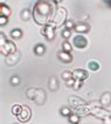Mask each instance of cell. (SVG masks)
Returning <instances> with one entry per match:
<instances>
[{
	"instance_id": "cell-1",
	"label": "cell",
	"mask_w": 111,
	"mask_h": 124,
	"mask_svg": "<svg viewBox=\"0 0 111 124\" xmlns=\"http://www.w3.org/2000/svg\"><path fill=\"white\" fill-rule=\"evenodd\" d=\"M57 9L54 0H37L33 8V19L36 25L46 26L49 25Z\"/></svg>"
},
{
	"instance_id": "cell-2",
	"label": "cell",
	"mask_w": 111,
	"mask_h": 124,
	"mask_svg": "<svg viewBox=\"0 0 111 124\" xmlns=\"http://www.w3.org/2000/svg\"><path fill=\"white\" fill-rule=\"evenodd\" d=\"M26 96L33 101L37 105H43L44 102H46V93L43 89H40V88H29V89L26 91Z\"/></svg>"
},
{
	"instance_id": "cell-3",
	"label": "cell",
	"mask_w": 111,
	"mask_h": 124,
	"mask_svg": "<svg viewBox=\"0 0 111 124\" xmlns=\"http://www.w3.org/2000/svg\"><path fill=\"white\" fill-rule=\"evenodd\" d=\"M67 15H68V12H67V9L64 8V7H57V9H56L55 12V15H54V18H53V20L52 22L49 23L52 27L59 28L60 26H62L66 23V21H67Z\"/></svg>"
},
{
	"instance_id": "cell-4",
	"label": "cell",
	"mask_w": 111,
	"mask_h": 124,
	"mask_svg": "<svg viewBox=\"0 0 111 124\" xmlns=\"http://www.w3.org/2000/svg\"><path fill=\"white\" fill-rule=\"evenodd\" d=\"M90 115H92V116H95L96 118H98V119H105V118L110 117L111 114L109 110H106L104 107H96V108H94L92 110H91Z\"/></svg>"
},
{
	"instance_id": "cell-5",
	"label": "cell",
	"mask_w": 111,
	"mask_h": 124,
	"mask_svg": "<svg viewBox=\"0 0 111 124\" xmlns=\"http://www.w3.org/2000/svg\"><path fill=\"white\" fill-rule=\"evenodd\" d=\"M73 45L78 49H83L88 46V39H87L84 35L78 34V35H76V36H74V39H73Z\"/></svg>"
},
{
	"instance_id": "cell-6",
	"label": "cell",
	"mask_w": 111,
	"mask_h": 124,
	"mask_svg": "<svg viewBox=\"0 0 111 124\" xmlns=\"http://www.w3.org/2000/svg\"><path fill=\"white\" fill-rule=\"evenodd\" d=\"M0 50H1V54L7 56L16 52V46L13 41H7L4 46H0Z\"/></svg>"
},
{
	"instance_id": "cell-7",
	"label": "cell",
	"mask_w": 111,
	"mask_h": 124,
	"mask_svg": "<svg viewBox=\"0 0 111 124\" xmlns=\"http://www.w3.org/2000/svg\"><path fill=\"white\" fill-rule=\"evenodd\" d=\"M30 117H32V110H30V108L28 105H22V111H21L20 115L18 116L19 122L26 123V122H28L30 119Z\"/></svg>"
},
{
	"instance_id": "cell-8",
	"label": "cell",
	"mask_w": 111,
	"mask_h": 124,
	"mask_svg": "<svg viewBox=\"0 0 111 124\" xmlns=\"http://www.w3.org/2000/svg\"><path fill=\"white\" fill-rule=\"evenodd\" d=\"M41 35H43L48 41L54 40V38H55V28L52 27L50 25H46L41 29Z\"/></svg>"
},
{
	"instance_id": "cell-9",
	"label": "cell",
	"mask_w": 111,
	"mask_h": 124,
	"mask_svg": "<svg viewBox=\"0 0 111 124\" xmlns=\"http://www.w3.org/2000/svg\"><path fill=\"white\" fill-rule=\"evenodd\" d=\"M20 59H21V54L20 52H15L13 54H9V55L6 56V59H5V63H6L7 66H15V64H18L19 62H20Z\"/></svg>"
},
{
	"instance_id": "cell-10",
	"label": "cell",
	"mask_w": 111,
	"mask_h": 124,
	"mask_svg": "<svg viewBox=\"0 0 111 124\" xmlns=\"http://www.w3.org/2000/svg\"><path fill=\"white\" fill-rule=\"evenodd\" d=\"M89 77V73L84 69H75L73 70V78L77 81H84Z\"/></svg>"
},
{
	"instance_id": "cell-11",
	"label": "cell",
	"mask_w": 111,
	"mask_h": 124,
	"mask_svg": "<svg viewBox=\"0 0 111 124\" xmlns=\"http://www.w3.org/2000/svg\"><path fill=\"white\" fill-rule=\"evenodd\" d=\"M57 57H59V60L62 62V63H66V64L73 62V55L70 53H68V52H64V50L57 53Z\"/></svg>"
},
{
	"instance_id": "cell-12",
	"label": "cell",
	"mask_w": 111,
	"mask_h": 124,
	"mask_svg": "<svg viewBox=\"0 0 111 124\" xmlns=\"http://www.w3.org/2000/svg\"><path fill=\"white\" fill-rule=\"evenodd\" d=\"M74 29H75V32L81 33V34L88 33V32L90 31V25H88V23H85V22H77V23H75Z\"/></svg>"
},
{
	"instance_id": "cell-13",
	"label": "cell",
	"mask_w": 111,
	"mask_h": 124,
	"mask_svg": "<svg viewBox=\"0 0 111 124\" xmlns=\"http://www.w3.org/2000/svg\"><path fill=\"white\" fill-rule=\"evenodd\" d=\"M87 102L82 100V98H80V97L77 96H70L69 97V104L75 109V108H78V107H81V105H83L85 104Z\"/></svg>"
},
{
	"instance_id": "cell-14",
	"label": "cell",
	"mask_w": 111,
	"mask_h": 124,
	"mask_svg": "<svg viewBox=\"0 0 111 124\" xmlns=\"http://www.w3.org/2000/svg\"><path fill=\"white\" fill-rule=\"evenodd\" d=\"M99 102L102 104V107H109L111 104V93L110 91H105L102 94V96L99 98Z\"/></svg>"
},
{
	"instance_id": "cell-15",
	"label": "cell",
	"mask_w": 111,
	"mask_h": 124,
	"mask_svg": "<svg viewBox=\"0 0 111 124\" xmlns=\"http://www.w3.org/2000/svg\"><path fill=\"white\" fill-rule=\"evenodd\" d=\"M48 88H49V90H52V91H56V90L59 89V81H57V78H56L55 76H52V77L49 78Z\"/></svg>"
},
{
	"instance_id": "cell-16",
	"label": "cell",
	"mask_w": 111,
	"mask_h": 124,
	"mask_svg": "<svg viewBox=\"0 0 111 124\" xmlns=\"http://www.w3.org/2000/svg\"><path fill=\"white\" fill-rule=\"evenodd\" d=\"M87 66H88V69H89L90 71H97V70H99V68H101L99 63H98L97 61H94V60L88 62Z\"/></svg>"
},
{
	"instance_id": "cell-17",
	"label": "cell",
	"mask_w": 111,
	"mask_h": 124,
	"mask_svg": "<svg viewBox=\"0 0 111 124\" xmlns=\"http://www.w3.org/2000/svg\"><path fill=\"white\" fill-rule=\"evenodd\" d=\"M22 34H23L22 31L19 29V28H15V29H12V31H11V38L14 39V40L21 39V38H22Z\"/></svg>"
},
{
	"instance_id": "cell-18",
	"label": "cell",
	"mask_w": 111,
	"mask_h": 124,
	"mask_svg": "<svg viewBox=\"0 0 111 124\" xmlns=\"http://www.w3.org/2000/svg\"><path fill=\"white\" fill-rule=\"evenodd\" d=\"M11 8L7 6V5H0V15H2V16H9L11 15Z\"/></svg>"
},
{
	"instance_id": "cell-19",
	"label": "cell",
	"mask_w": 111,
	"mask_h": 124,
	"mask_svg": "<svg viewBox=\"0 0 111 124\" xmlns=\"http://www.w3.org/2000/svg\"><path fill=\"white\" fill-rule=\"evenodd\" d=\"M32 16H33V14L30 13V11H29L28 8H25V9L21 12V15H20V18L22 21H28Z\"/></svg>"
},
{
	"instance_id": "cell-20",
	"label": "cell",
	"mask_w": 111,
	"mask_h": 124,
	"mask_svg": "<svg viewBox=\"0 0 111 124\" xmlns=\"http://www.w3.org/2000/svg\"><path fill=\"white\" fill-rule=\"evenodd\" d=\"M44 52H46V47H44L43 45H41V43H37V45L34 47V53L36 55L41 56L44 54Z\"/></svg>"
},
{
	"instance_id": "cell-21",
	"label": "cell",
	"mask_w": 111,
	"mask_h": 124,
	"mask_svg": "<svg viewBox=\"0 0 111 124\" xmlns=\"http://www.w3.org/2000/svg\"><path fill=\"white\" fill-rule=\"evenodd\" d=\"M11 111H12V114H13L14 116H19L21 114V111H22V105H20V104H14L13 107H12V109H11Z\"/></svg>"
},
{
	"instance_id": "cell-22",
	"label": "cell",
	"mask_w": 111,
	"mask_h": 124,
	"mask_svg": "<svg viewBox=\"0 0 111 124\" xmlns=\"http://www.w3.org/2000/svg\"><path fill=\"white\" fill-rule=\"evenodd\" d=\"M81 116H80V115H77L76 112H75V114H71V115H70L69 117V122L71 124H78L80 123V119H81Z\"/></svg>"
},
{
	"instance_id": "cell-23",
	"label": "cell",
	"mask_w": 111,
	"mask_h": 124,
	"mask_svg": "<svg viewBox=\"0 0 111 124\" xmlns=\"http://www.w3.org/2000/svg\"><path fill=\"white\" fill-rule=\"evenodd\" d=\"M61 77H62L63 81H68L70 78H73V71L64 70V71H62V74H61Z\"/></svg>"
},
{
	"instance_id": "cell-24",
	"label": "cell",
	"mask_w": 111,
	"mask_h": 124,
	"mask_svg": "<svg viewBox=\"0 0 111 124\" xmlns=\"http://www.w3.org/2000/svg\"><path fill=\"white\" fill-rule=\"evenodd\" d=\"M62 50L64 52H68V53H71V50H73V47H71V43L69 41H66L62 43Z\"/></svg>"
},
{
	"instance_id": "cell-25",
	"label": "cell",
	"mask_w": 111,
	"mask_h": 124,
	"mask_svg": "<svg viewBox=\"0 0 111 124\" xmlns=\"http://www.w3.org/2000/svg\"><path fill=\"white\" fill-rule=\"evenodd\" d=\"M60 112H61V115H62V116H66V117H69L70 115L73 114V112H71V109L67 108V107H63V108H61Z\"/></svg>"
},
{
	"instance_id": "cell-26",
	"label": "cell",
	"mask_w": 111,
	"mask_h": 124,
	"mask_svg": "<svg viewBox=\"0 0 111 124\" xmlns=\"http://www.w3.org/2000/svg\"><path fill=\"white\" fill-rule=\"evenodd\" d=\"M61 36H62L63 39H69L70 36H71V31L70 29H67V28H64V29H62L61 31Z\"/></svg>"
},
{
	"instance_id": "cell-27",
	"label": "cell",
	"mask_w": 111,
	"mask_h": 124,
	"mask_svg": "<svg viewBox=\"0 0 111 124\" xmlns=\"http://www.w3.org/2000/svg\"><path fill=\"white\" fill-rule=\"evenodd\" d=\"M75 27V23H74V21L73 20H67L66 21V23H64V28H67V29H73V28Z\"/></svg>"
},
{
	"instance_id": "cell-28",
	"label": "cell",
	"mask_w": 111,
	"mask_h": 124,
	"mask_svg": "<svg viewBox=\"0 0 111 124\" xmlns=\"http://www.w3.org/2000/svg\"><path fill=\"white\" fill-rule=\"evenodd\" d=\"M9 83H11L12 85H18V84L20 83V78H19L18 76H12L11 80H9Z\"/></svg>"
},
{
	"instance_id": "cell-29",
	"label": "cell",
	"mask_w": 111,
	"mask_h": 124,
	"mask_svg": "<svg viewBox=\"0 0 111 124\" xmlns=\"http://www.w3.org/2000/svg\"><path fill=\"white\" fill-rule=\"evenodd\" d=\"M7 41H8V40H7L5 33H4V32H1V33H0V46H4Z\"/></svg>"
},
{
	"instance_id": "cell-30",
	"label": "cell",
	"mask_w": 111,
	"mask_h": 124,
	"mask_svg": "<svg viewBox=\"0 0 111 124\" xmlns=\"http://www.w3.org/2000/svg\"><path fill=\"white\" fill-rule=\"evenodd\" d=\"M82 88V81H75V83H74V85H73V89L74 90H80Z\"/></svg>"
},
{
	"instance_id": "cell-31",
	"label": "cell",
	"mask_w": 111,
	"mask_h": 124,
	"mask_svg": "<svg viewBox=\"0 0 111 124\" xmlns=\"http://www.w3.org/2000/svg\"><path fill=\"white\" fill-rule=\"evenodd\" d=\"M7 22H8V18L0 15V26H5V25H7Z\"/></svg>"
},
{
	"instance_id": "cell-32",
	"label": "cell",
	"mask_w": 111,
	"mask_h": 124,
	"mask_svg": "<svg viewBox=\"0 0 111 124\" xmlns=\"http://www.w3.org/2000/svg\"><path fill=\"white\" fill-rule=\"evenodd\" d=\"M75 78H70V80H68V81H66V85L67 87H70V88H73V85H74V83H75Z\"/></svg>"
},
{
	"instance_id": "cell-33",
	"label": "cell",
	"mask_w": 111,
	"mask_h": 124,
	"mask_svg": "<svg viewBox=\"0 0 111 124\" xmlns=\"http://www.w3.org/2000/svg\"><path fill=\"white\" fill-rule=\"evenodd\" d=\"M103 124H111V116L108 118H105V119H103Z\"/></svg>"
},
{
	"instance_id": "cell-34",
	"label": "cell",
	"mask_w": 111,
	"mask_h": 124,
	"mask_svg": "<svg viewBox=\"0 0 111 124\" xmlns=\"http://www.w3.org/2000/svg\"><path fill=\"white\" fill-rule=\"evenodd\" d=\"M103 1H104L105 4H106V6L111 8V0H103Z\"/></svg>"
},
{
	"instance_id": "cell-35",
	"label": "cell",
	"mask_w": 111,
	"mask_h": 124,
	"mask_svg": "<svg viewBox=\"0 0 111 124\" xmlns=\"http://www.w3.org/2000/svg\"><path fill=\"white\" fill-rule=\"evenodd\" d=\"M5 2H6V0H0V5H5Z\"/></svg>"
},
{
	"instance_id": "cell-36",
	"label": "cell",
	"mask_w": 111,
	"mask_h": 124,
	"mask_svg": "<svg viewBox=\"0 0 111 124\" xmlns=\"http://www.w3.org/2000/svg\"><path fill=\"white\" fill-rule=\"evenodd\" d=\"M54 1H55L56 4H61V2H62L63 0H54Z\"/></svg>"
},
{
	"instance_id": "cell-37",
	"label": "cell",
	"mask_w": 111,
	"mask_h": 124,
	"mask_svg": "<svg viewBox=\"0 0 111 124\" xmlns=\"http://www.w3.org/2000/svg\"><path fill=\"white\" fill-rule=\"evenodd\" d=\"M78 124H80V123H78Z\"/></svg>"
}]
</instances>
